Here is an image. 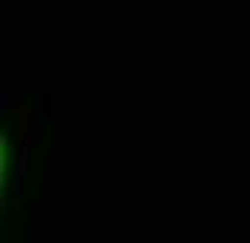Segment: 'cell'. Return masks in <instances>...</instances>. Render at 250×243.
Segmentation results:
<instances>
[{
	"instance_id": "obj_1",
	"label": "cell",
	"mask_w": 250,
	"mask_h": 243,
	"mask_svg": "<svg viewBox=\"0 0 250 243\" xmlns=\"http://www.w3.org/2000/svg\"><path fill=\"white\" fill-rule=\"evenodd\" d=\"M17 117H20V133L29 146H39L42 143V123H39V113L29 111V107H17Z\"/></svg>"
},
{
	"instance_id": "obj_2",
	"label": "cell",
	"mask_w": 250,
	"mask_h": 243,
	"mask_svg": "<svg viewBox=\"0 0 250 243\" xmlns=\"http://www.w3.org/2000/svg\"><path fill=\"white\" fill-rule=\"evenodd\" d=\"M0 113H17V97L10 91H0Z\"/></svg>"
},
{
	"instance_id": "obj_3",
	"label": "cell",
	"mask_w": 250,
	"mask_h": 243,
	"mask_svg": "<svg viewBox=\"0 0 250 243\" xmlns=\"http://www.w3.org/2000/svg\"><path fill=\"white\" fill-rule=\"evenodd\" d=\"M23 191H26V172L17 168L13 172V198H23Z\"/></svg>"
},
{
	"instance_id": "obj_4",
	"label": "cell",
	"mask_w": 250,
	"mask_h": 243,
	"mask_svg": "<svg viewBox=\"0 0 250 243\" xmlns=\"http://www.w3.org/2000/svg\"><path fill=\"white\" fill-rule=\"evenodd\" d=\"M49 205H52L49 198H42V201H36V211H33V217H36V224H39V221H49Z\"/></svg>"
}]
</instances>
